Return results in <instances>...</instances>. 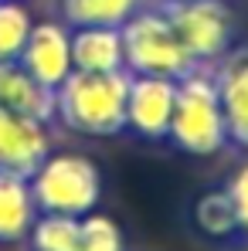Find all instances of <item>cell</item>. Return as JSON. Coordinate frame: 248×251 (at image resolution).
I'll list each match as a JSON object with an SVG mask.
<instances>
[{
	"label": "cell",
	"mask_w": 248,
	"mask_h": 251,
	"mask_svg": "<svg viewBox=\"0 0 248 251\" xmlns=\"http://www.w3.org/2000/svg\"><path fill=\"white\" fill-rule=\"evenodd\" d=\"M129 72H72L55 88V119L82 136H116L126 129Z\"/></svg>",
	"instance_id": "obj_1"
},
{
	"label": "cell",
	"mask_w": 248,
	"mask_h": 251,
	"mask_svg": "<svg viewBox=\"0 0 248 251\" xmlns=\"http://www.w3.org/2000/svg\"><path fill=\"white\" fill-rule=\"evenodd\" d=\"M166 139L191 156H214L228 143V126L221 112L214 72L207 65H197L184 78H177V99Z\"/></svg>",
	"instance_id": "obj_2"
},
{
	"label": "cell",
	"mask_w": 248,
	"mask_h": 251,
	"mask_svg": "<svg viewBox=\"0 0 248 251\" xmlns=\"http://www.w3.org/2000/svg\"><path fill=\"white\" fill-rule=\"evenodd\" d=\"M119 31H123V58L129 75H157L177 82L197 68L187 48L180 44L173 24L166 21L164 7L153 0L139 7Z\"/></svg>",
	"instance_id": "obj_3"
},
{
	"label": "cell",
	"mask_w": 248,
	"mask_h": 251,
	"mask_svg": "<svg viewBox=\"0 0 248 251\" xmlns=\"http://www.w3.org/2000/svg\"><path fill=\"white\" fill-rule=\"evenodd\" d=\"M28 183L38 214L85 217L95 210L102 197L99 167L82 153H48L44 163L28 176Z\"/></svg>",
	"instance_id": "obj_4"
},
{
	"label": "cell",
	"mask_w": 248,
	"mask_h": 251,
	"mask_svg": "<svg viewBox=\"0 0 248 251\" xmlns=\"http://www.w3.org/2000/svg\"><path fill=\"white\" fill-rule=\"evenodd\" d=\"M166 21L173 24L180 44L194 58V65H214L231 51L235 21L224 0H157Z\"/></svg>",
	"instance_id": "obj_5"
},
{
	"label": "cell",
	"mask_w": 248,
	"mask_h": 251,
	"mask_svg": "<svg viewBox=\"0 0 248 251\" xmlns=\"http://www.w3.org/2000/svg\"><path fill=\"white\" fill-rule=\"evenodd\" d=\"M177 82L157 75H129L126 92V129H133L143 139H166L170 116H173Z\"/></svg>",
	"instance_id": "obj_6"
},
{
	"label": "cell",
	"mask_w": 248,
	"mask_h": 251,
	"mask_svg": "<svg viewBox=\"0 0 248 251\" xmlns=\"http://www.w3.org/2000/svg\"><path fill=\"white\" fill-rule=\"evenodd\" d=\"M44 88H58L75 68H72V27L65 21H41L31 27L28 44L17 58Z\"/></svg>",
	"instance_id": "obj_7"
},
{
	"label": "cell",
	"mask_w": 248,
	"mask_h": 251,
	"mask_svg": "<svg viewBox=\"0 0 248 251\" xmlns=\"http://www.w3.org/2000/svg\"><path fill=\"white\" fill-rule=\"evenodd\" d=\"M48 153H51L48 123L0 109V170L31 176L44 163Z\"/></svg>",
	"instance_id": "obj_8"
},
{
	"label": "cell",
	"mask_w": 248,
	"mask_h": 251,
	"mask_svg": "<svg viewBox=\"0 0 248 251\" xmlns=\"http://www.w3.org/2000/svg\"><path fill=\"white\" fill-rule=\"evenodd\" d=\"M211 72L228 126V143L248 150V48L228 51L211 65Z\"/></svg>",
	"instance_id": "obj_9"
},
{
	"label": "cell",
	"mask_w": 248,
	"mask_h": 251,
	"mask_svg": "<svg viewBox=\"0 0 248 251\" xmlns=\"http://www.w3.org/2000/svg\"><path fill=\"white\" fill-rule=\"evenodd\" d=\"M0 109L55 123V92L44 88L21 61H0Z\"/></svg>",
	"instance_id": "obj_10"
},
{
	"label": "cell",
	"mask_w": 248,
	"mask_h": 251,
	"mask_svg": "<svg viewBox=\"0 0 248 251\" xmlns=\"http://www.w3.org/2000/svg\"><path fill=\"white\" fill-rule=\"evenodd\" d=\"M72 68L75 72H126L119 27H72Z\"/></svg>",
	"instance_id": "obj_11"
},
{
	"label": "cell",
	"mask_w": 248,
	"mask_h": 251,
	"mask_svg": "<svg viewBox=\"0 0 248 251\" xmlns=\"http://www.w3.org/2000/svg\"><path fill=\"white\" fill-rule=\"evenodd\" d=\"M34 217H38V204L31 197L28 176L0 170V241L3 245L24 241Z\"/></svg>",
	"instance_id": "obj_12"
},
{
	"label": "cell",
	"mask_w": 248,
	"mask_h": 251,
	"mask_svg": "<svg viewBox=\"0 0 248 251\" xmlns=\"http://www.w3.org/2000/svg\"><path fill=\"white\" fill-rule=\"evenodd\" d=\"M55 3H58V14L68 27H88V24L123 27L150 0H55Z\"/></svg>",
	"instance_id": "obj_13"
},
{
	"label": "cell",
	"mask_w": 248,
	"mask_h": 251,
	"mask_svg": "<svg viewBox=\"0 0 248 251\" xmlns=\"http://www.w3.org/2000/svg\"><path fill=\"white\" fill-rule=\"evenodd\" d=\"M31 248L34 251H79L82 238V217H68V214H38L31 231Z\"/></svg>",
	"instance_id": "obj_14"
},
{
	"label": "cell",
	"mask_w": 248,
	"mask_h": 251,
	"mask_svg": "<svg viewBox=\"0 0 248 251\" xmlns=\"http://www.w3.org/2000/svg\"><path fill=\"white\" fill-rule=\"evenodd\" d=\"M34 27L31 10L21 0H0V61H17Z\"/></svg>",
	"instance_id": "obj_15"
},
{
	"label": "cell",
	"mask_w": 248,
	"mask_h": 251,
	"mask_svg": "<svg viewBox=\"0 0 248 251\" xmlns=\"http://www.w3.org/2000/svg\"><path fill=\"white\" fill-rule=\"evenodd\" d=\"M194 224L204 231L207 238H228L238 231V217H235V207L228 201L224 190H211L204 194L197 204H194Z\"/></svg>",
	"instance_id": "obj_16"
},
{
	"label": "cell",
	"mask_w": 248,
	"mask_h": 251,
	"mask_svg": "<svg viewBox=\"0 0 248 251\" xmlns=\"http://www.w3.org/2000/svg\"><path fill=\"white\" fill-rule=\"evenodd\" d=\"M79 251H126L123 227L106 217V214H85L82 217V238H79Z\"/></svg>",
	"instance_id": "obj_17"
},
{
	"label": "cell",
	"mask_w": 248,
	"mask_h": 251,
	"mask_svg": "<svg viewBox=\"0 0 248 251\" xmlns=\"http://www.w3.org/2000/svg\"><path fill=\"white\" fill-rule=\"evenodd\" d=\"M231 207H235V217H238V231H248V160L231 173L228 187H224Z\"/></svg>",
	"instance_id": "obj_18"
},
{
	"label": "cell",
	"mask_w": 248,
	"mask_h": 251,
	"mask_svg": "<svg viewBox=\"0 0 248 251\" xmlns=\"http://www.w3.org/2000/svg\"><path fill=\"white\" fill-rule=\"evenodd\" d=\"M245 251H248V248H245Z\"/></svg>",
	"instance_id": "obj_19"
}]
</instances>
